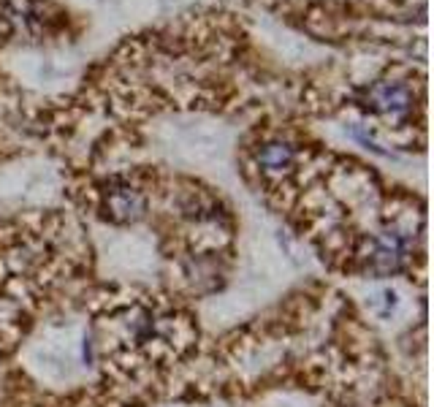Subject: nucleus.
Returning a JSON list of instances; mask_svg holds the SVG:
<instances>
[{
	"label": "nucleus",
	"mask_w": 434,
	"mask_h": 407,
	"mask_svg": "<svg viewBox=\"0 0 434 407\" xmlns=\"http://www.w3.org/2000/svg\"><path fill=\"white\" fill-rule=\"evenodd\" d=\"M407 253H410L407 233L399 231V228H386V231H380L372 239V247H369V271L378 274V277L396 274L407 264V258H410Z\"/></svg>",
	"instance_id": "obj_1"
},
{
	"label": "nucleus",
	"mask_w": 434,
	"mask_h": 407,
	"mask_svg": "<svg viewBox=\"0 0 434 407\" xmlns=\"http://www.w3.org/2000/svg\"><path fill=\"white\" fill-rule=\"evenodd\" d=\"M103 207L112 215V220H117V223H136L147 212V198L133 185L114 182L106 190V196H103Z\"/></svg>",
	"instance_id": "obj_2"
},
{
	"label": "nucleus",
	"mask_w": 434,
	"mask_h": 407,
	"mask_svg": "<svg viewBox=\"0 0 434 407\" xmlns=\"http://www.w3.org/2000/svg\"><path fill=\"white\" fill-rule=\"evenodd\" d=\"M369 106L383 117H402L413 109V92L402 82H378L369 90Z\"/></svg>",
	"instance_id": "obj_3"
},
{
	"label": "nucleus",
	"mask_w": 434,
	"mask_h": 407,
	"mask_svg": "<svg viewBox=\"0 0 434 407\" xmlns=\"http://www.w3.org/2000/svg\"><path fill=\"white\" fill-rule=\"evenodd\" d=\"M296 152L288 141H269L258 149V166L266 174H282L293 166Z\"/></svg>",
	"instance_id": "obj_4"
}]
</instances>
